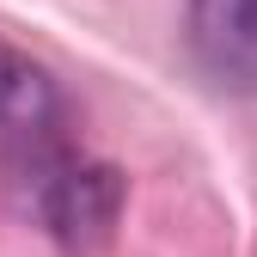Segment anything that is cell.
I'll return each instance as SVG.
<instances>
[{"mask_svg":"<svg viewBox=\"0 0 257 257\" xmlns=\"http://www.w3.org/2000/svg\"><path fill=\"white\" fill-rule=\"evenodd\" d=\"M19 166L31 172V202L49 220L55 239L68 245H98L116 227V208H122V178L110 166H92V159H74L61 141L25 153Z\"/></svg>","mask_w":257,"mask_h":257,"instance_id":"cell-1","label":"cell"},{"mask_svg":"<svg viewBox=\"0 0 257 257\" xmlns=\"http://www.w3.org/2000/svg\"><path fill=\"white\" fill-rule=\"evenodd\" d=\"M55 122H61V92H55L49 68L0 37V153L25 159V153L49 147Z\"/></svg>","mask_w":257,"mask_h":257,"instance_id":"cell-2","label":"cell"},{"mask_svg":"<svg viewBox=\"0 0 257 257\" xmlns=\"http://www.w3.org/2000/svg\"><path fill=\"white\" fill-rule=\"evenodd\" d=\"M190 49L227 92H257V0H190Z\"/></svg>","mask_w":257,"mask_h":257,"instance_id":"cell-3","label":"cell"}]
</instances>
